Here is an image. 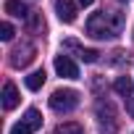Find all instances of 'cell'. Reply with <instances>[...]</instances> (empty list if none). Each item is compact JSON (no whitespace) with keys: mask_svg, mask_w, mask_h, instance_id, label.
<instances>
[{"mask_svg":"<svg viewBox=\"0 0 134 134\" xmlns=\"http://www.w3.org/2000/svg\"><path fill=\"white\" fill-rule=\"evenodd\" d=\"M126 110H129V116H131V118H134V95H131V97H129V103H126Z\"/></svg>","mask_w":134,"mask_h":134,"instance_id":"9a60e30c","label":"cell"},{"mask_svg":"<svg viewBox=\"0 0 134 134\" xmlns=\"http://www.w3.org/2000/svg\"><path fill=\"white\" fill-rule=\"evenodd\" d=\"M13 34H16V32H13V26H11V24H3V26H0V40H3V42H11V40H13Z\"/></svg>","mask_w":134,"mask_h":134,"instance_id":"4fadbf2b","label":"cell"},{"mask_svg":"<svg viewBox=\"0 0 134 134\" xmlns=\"http://www.w3.org/2000/svg\"><path fill=\"white\" fill-rule=\"evenodd\" d=\"M21 121H24L32 131H37V129L42 126V116H40V110H37V108H29V110H26V116H24Z\"/></svg>","mask_w":134,"mask_h":134,"instance_id":"8fae6325","label":"cell"},{"mask_svg":"<svg viewBox=\"0 0 134 134\" xmlns=\"http://www.w3.org/2000/svg\"><path fill=\"white\" fill-rule=\"evenodd\" d=\"M47 103H50V108L55 113H71L79 105V92L76 90H55L47 97Z\"/></svg>","mask_w":134,"mask_h":134,"instance_id":"7a4b0ae2","label":"cell"},{"mask_svg":"<svg viewBox=\"0 0 134 134\" xmlns=\"http://www.w3.org/2000/svg\"><path fill=\"white\" fill-rule=\"evenodd\" d=\"M19 100H21V95H19L16 84L13 82H5V87H3V108L5 110H13L19 105Z\"/></svg>","mask_w":134,"mask_h":134,"instance_id":"52a82bcc","label":"cell"},{"mask_svg":"<svg viewBox=\"0 0 134 134\" xmlns=\"http://www.w3.org/2000/svg\"><path fill=\"white\" fill-rule=\"evenodd\" d=\"M53 134H84V129H82L79 124H71V121H69V124H58Z\"/></svg>","mask_w":134,"mask_h":134,"instance_id":"7c38bea8","label":"cell"},{"mask_svg":"<svg viewBox=\"0 0 134 134\" xmlns=\"http://www.w3.org/2000/svg\"><path fill=\"white\" fill-rule=\"evenodd\" d=\"M11 134H32V129H29V126H26L24 121H19V124H16V126L11 129Z\"/></svg>","mask_w":134,"mask_h":134,"instance_id":"5bb4252c","label":"cell"},{"mask_svg":"<svg viewBox=\"0 0 134 134\" xmlns=\"http://www.w3.org/2000/svg\"><path fill=\"white\" fill-rule=\"evenodd\" d=\"M113 90H116L121 97H131V90H134V84H131V79H129V76H118V79L113 82Z\"/></svg>","mask_w":134,"mask_h":134,"instance_id":"30bf717a","label":"cell"},{"mask_svg":"<svg viewBox=\"0 0 134 134\" xmlns=\"http://www.w3.org/2000/svg\"><path fill=\"white\" fill-rule=\"evenodd\" d=\"M55 71H58V76H63V79H79V66L69 58V55H55Z\"/></svg>","mask_w":134,"mask_h":134,"instance_id":"277c9868","label":"cell"},{"mask_svg":"<svg viewBox=\"0 0 134 134\" xmlns=\"http://www.w3.org/2000/svg\"><path fill=\"white\" fill-rule=\"evenodd\" d=\"M121 26H124V16L110 11V13H92L87 19V34L95 37V40H113L121 34Z\"/></svg>","mask_w":134,"mask_h":134,"instance_id":"6da1fadb","label":"cell"},{"mask_svg":"<svg viewBox=\"0 0 134 134\" xmlns=\"http://www.w3.org/2000/svg\"><path fill=\"white\" fill-rule=\"evenodd\" d=\"M63 50L76 53V55H79V60H84V63H95V60L100 58V53H97V50H92V47H82L76 40H66V42H63Z\"/></svg>","mask_w":134,"mask_h":134,"instance_id":"5b68a950","label":"cell"},{"mask_svg":"<svg viewBox=\"0 0 134 134\" xmlns=\"http://www.w3.org/2000/svg\"><path fill=\"white\" fill-rule=\"evenodd\" d=\"M55 11H58V19L63 24H74L76 21V3L74 0H55Z\"/></svg>","mask_w":134,"mask_h":134,"instance_id":"8992f818","label":"cell"},{"mask_svg":"<svg viewBox=\"0 0 134 134\" xmlns=\"http://www.w3.org/2000/svg\"><path fill=\"white\" fill-rule=\"evenodd\" d=\"M34 45H29V42H24V45H19L13 53H11V66L13 69H26V66L34 60Z\"/></svg>","mask_w":134,"mask_h":134,"instance_id":"3957f363","label":"cell"},{"mask_svg":"<svg viewBox=\"0 0 134 134\" xmlns=\"http://www.w3.org/2000/svg\"><path fill=\"white\" fill-rule=\"evenodd\" d=\"M5 13H11V16H16V19H29V16H32L21 0H5Z\"/></svg>","mask_w":134,"mask_h":134,"instance_id":"ba28073f","label":"cell"},{"mask_svg":"<svg viewBox=\"0 0 134 134\" xmlns=\"http://www.w3.org/2000/svg\"><path fill=\"white\" fill-rule=\"evenodd\" d=\"M79 3H82V5L87 8V5H92V3H95V0H79Z\"/></svg>","mask_w":134,"mask_h":134,"instance_id":"2e32d148","label":"cell"},{"mask_svg":"<svg viewBox=\"0 0 134 134\" xmlns=\"http://www.w3.org/2000/svg\"><path fill=\"white\" fill-rule=\"evenodd\" d=\"M45 79H47V74L40 69V71H32L26 79H24V84H26V90H32V92H37V90H42V84H45Z\"/></svg>","mask_w":134,"mask_h":134,"instance_id":"9c48e42d","label":"cell"}]
</instances>
